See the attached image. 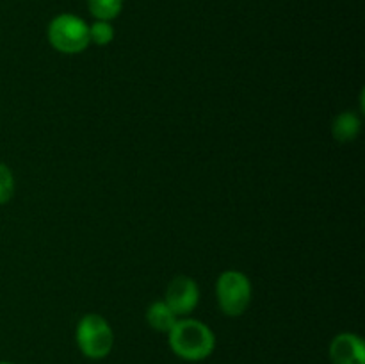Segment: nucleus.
Listing matches in <instances>:
<instances>
[{"label": "nucleus", "instance_id": "f257e3e1", "mask_svg": "<svg viewBox=\"0 0 365 364\" xmlns=\"http://www.w3.org/2000/svg\"><path fill=\"white\" fill-rule=\"evenodd\" d=\"M168 341L175 355L187 363L205 360L216 348L212 328L195 318H178L173 328L168 332Z\"/></svg>", "mask_w": 365, "mask_h": 364}, {"label": "nucleus", "instance_id": "f03ea898", "mask_svg": "<svg viewBox=\"0 0 365 364\" xmlns=\"http://www.w3.org/2000/svg\"><path fill=\"white\" fill-rule=\"evenodd\" d=\"M75 341L82 355L88 359H106L114 346V332L103 316L89 313L78 320L75 328Z\"/></svg>", "mask_w": 365, "mask_h": 364}, {"label": "nucleus", "instance_id": "7ed1b4c3", "mask_svg": "<svg viewBox=\"0 0 365 364\" xmlns=\"http://www.w3.org/2000/svg\"><path fill=\"white\" fill-rule=\"evenodd\" d=\"M48 43L61 54H81L91 45L89 41V25L81 16L71 13L57 14L46 29Z\"/></svg>", "mask_w": 365, "mask_h": 364}, {"label": "nucleus", "instance_id": "20e7f679", "mask_svg": "<svg viewBox=\"0 0 365 364\" xmlns=\"http://www.w3.org/2000/svg\"><path fill=\"white\" fill-rule=\"evenodd\" d=\"M252 282L242 271L227 270L217 277L216 298L221 313L237 318L248 310L252 303Z\"/></svg>", "mask_w": 365, "mask_h": 364}, {"label": "nucleus", "instance_id": "39448f33", "mask_svg": "<svg viewBox=\"0 0 365 364\" xmlns=\"http://www.w3.org/2000/svg\"><path fill=\"white\" fill-rule=\"evenodd\" d=\"M164 302L178 318H185L198 307L200 288L195 278L187 275H178L170 282Z\"/></svg>", "mask_w": 365, "mask_h": 364}, {"label": "nucleus", "instance_id": "423d86ee", "mask_svg": "<svg viewBox=\"0 0 365 364\" xmlns=\"http://www.w3.org/2000/svg\"><path fill=\"white\" fill-rule=\"evenodd\" d=\"M331 364H365V343L359 334L342 332L330 343Z\"/></svg>", "mask_w": 365, "mask_h": 364}, {"label": "nucleus", "instance_id": "0eeeda50", "mask_svg": "<svg viewBox=\"0 0 365 364\" xmlns=\"http://www.w3.org/2000/svg\"><path fill=\"white\" fill-rule=\"evenodd\" d=\"M360 127H362L360 118L353 111H344L331 123V136L339 143L355 141L356 136L360 134Z\"/></svg>", "mask_w": 365, "mask_h": 364}, {"label": "nucleus", "instance_id": "6e6552de", "mask_svg": "<svg viewBox=\"0 0 365 364\" xmlns=\"http://www.w3.org/2000/svg\"><path fill=\"white\" fill-rule=\"evenodd\" d=\"M178 316L170 309L164 300H159V302H153L152 305L146 309V323L157 332H163V334H168V332L173 328V325L177 323Z\"/></svg>", "mask_w": 365, "mask_h": 364}, {"label": "nucleus", "instance_id": "1a4fd4ad", "mask_svg": "<svg viewBox=\"0 0 365 364\" xmlns=\"http://www.w3.org/2000/svg\"><path fill=\"white\" fill-rule=\"evenodd\" d=\"M89 13L95 20L113 21L123 9V0H88Z\"/></svg>", "mask_w": 365, "mask_h": 364}, {"label": "nucleus", "instance_id": "9d476101", "mask_svg": "<svg viewBox=\"0 0 365 364\" xmlns=\"http://www.w3.org/2000/svg\"><path fill=\"white\" fill-rule=\"evenodd\" d=\"M114 27L110 21L106 20H95L89 25V41L95 43L98 46H106L113 43L114 39Z\"/></svg>", "mask_w": 365, "mask_h": 364}, {"label": "nucleus", "instance_id": "9b49d317", "mask_svg": "<svg viewBox=\"0 0 365 364\" xmlns=\"http://www.w3.org/2000/svg\"><path fill=\"white\" fill-rule=\"evenodd\" d=\"M14 195V175L7 164L0 163V206L9 202Z\"/></svg>", "mask_w": 365, "mask_h": 364}, {"label": "nucleus", "instance_id": "f8f14e48", "mask_svg": "<svg viewBox=\"0 0 365 364\" xmlns=\"http://www.w3.org/2000/svg\"><path fill=\"white\" fill-rule=\"evenodd\" d=\"M0 364H14V363H9V360H0Z\"/></svg>", "mask_w": 365, "mask_h": 364}]
</instances>
